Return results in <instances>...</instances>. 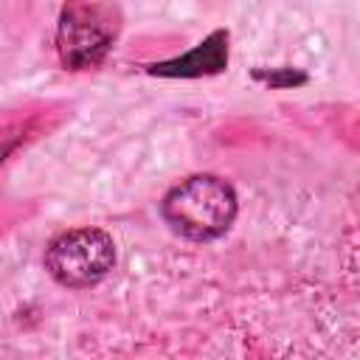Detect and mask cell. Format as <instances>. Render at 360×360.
<instances>
[{
    "instance_id": "cell-1",
    "label": "cell",
    "mask_w": 360,
    "mask_h": 360,
    "mask_svg": "<svg viewBox=\"0 0 360 360\" xmlns=\"http://www.w3.org/2000/svg\"><path fill=\"white\" fill-rule=\"evenodd\" d=\"M163 219L186 239H217L236 219V194L222 177L194 174L163 197Z\"/></svg>"
},
{
    "instance_id": "cell-2",
    "label": "cell",
    "mask_w": 360,
    "mask_h": 360,
    "mask_svg": "<svg viewBox=\"0 0 360 360\" xmlns=\"http://www.w3.org/2000/svg\"><path fill=\"white\" fill-rule=\"evenodd\" d=\"M115 264L112 236L101 228H73L59 233L45 250V270L62 287H90Z\"/></svg>"
},
{
    "instance_id": "cell-3",
    "label": "cell",
    "mask_w": 360,
    "mask_h": 360,
    "mask_svg": "<svg viewBox=\"0 0 360 360\" xmlns=\"http://www.w3.org/2000/svg\"><path fill=\"white\" fill-rule=\"evenodd\" d=\"M115 39V22L107 8L87 0H68L59 14L56 51L65 68H96Z\"/></svg>"
},
{
    "instance_id": "cell-4",
    "label": "cell",
    "mask_w": 360,
    "mask_h": 360,
    "mask_svg": "<svg viewBox=\"0 0 360 360\" xmlns=\"http://www.w3.org/2000/svg\"><path fill=\"white\" fill-rule=\"evenodd\" d=\"M225 62H228V34L214 31L191 53L177 56L172 62L152 65L149 73H158V76H202V73H219L225 68Z\"/></svg>"
}]
</instances>
